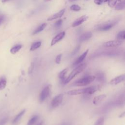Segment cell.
I'll list each match as a JSON object with an SVG mask.
<instances>
[{"label":"cell","mask_w":125,"mask_h":125,"mask_svg":"<svg viewBox=\"0 0 125 125\" xmlns=\"http://www.w3.org/2000/svg\"><path fill=\"white\" fill-rule=\"evenodd\" d=\"M101 88V85H94L84 88H81L78 89H73L68 91L67 94L68 95H77L82 94H92L96 91Z\"/></svg>","instance_id":"cell-1"},{"label":"cell","mask_w":125,"mask_h":125,"mask_svg":"<svg viewBox=\"0 0 125 125\" xmlns=\"http://www.w3.org/2000/svg\"><path fill=\"white\" fill-rule=\"evenodd\" d=\"M86 67V63H81L77 65V66L69 74L67 78L64 80V83L66 84L68 83L71 80H72L74 77H75L77 75L80 74L81 72H82Z\"/></svg>","instance_id":"cell-2"},{"label":"cell","mask_w":125,"mask_h":125,"mask_svg":"<svg viewBox=\"0 0 125 125\" xmlns=\"http://www.w3.org/2000/svg\"><path fill=\"white\" fill-rule=\"evenodd\" d=\"M96 79L95 76H88L79 79L73 83V85L75 86H86L93 82Z\"/></svg>","instance_id":"cell-3"},{"label":"cell","mask_w":125,"mask_h":125,"mask_svg":"<svg viewBox=\"0 0 125 125\" xmlns=\"http://www.w3.org/2000/svg\"><path fill=\"white\" fill-rule=\"evenodd\" d=\"M63 98V94H59L53 98L50 103V108L54 109L58 107L62 102Z\"/></svg>","instance_id":"cell-4"},{"label":"cell","mask_w":125,"mask_h":125,"mask_svg":"<svg viewBox=\"0 0 125 125\" xmlns=\"http://www.w3.org/2000/svg\"><path fill=\"white\" fill-rule=\"evenodd\" d=\"M117 21L114 20L112 21H110L109 22H106L105 23L102 24L100 25L97 27V30L100 31H107L111 28L113 26H114L116 24H117Z\"/></svg>","instance_id":"cell-5"},{"label":"cell","mask_w":125,"mask_h":125,"mask_svg":"<svg viewBox=\"0 0 125 125\" xmlns=\"http://www.w3.org/2000/svg\"><path fill=\"white\" fill-rule=\"evenodd\" d=\"M50 85H47L45 86L41 91L39 95V101L41 103L44 102L45 99L49 96L50 94Z\"/></svg>","instance_id":"cell-6"},{"label":"cell","mask_w":125,"mask_h":125,"mask_svg":"<svg viewBox=\"0 0 125 125\" xmlns=\"http://www.w3.org/2000/svg\"><path fill=\"white\" fill-rule=\"evenodd\" d=\"M123 43L122 41L119 40H115L113 41H109L105 42L103 44V46L106 47H115L120 46Z\"/></svg>","instance_id":"cell-7"},{"label":"cell","mask_w":125,"mask_h":125,"mask_svg":"<svg viewBox=\"0 0 125 125\" xmlns=\"http://www.w3.org/2000/svg\"><path fill=\"white\" fill-rule=\"evenodd\" d=\"M65 32L64 31L62 32L59 34H58L56 36H55L53 39H52L51 42V46H53L56 44L58 42L62 40L65 36Z\"/></svg>","instance_id":"cell-8"},{"label":"cell","mask_w":125,"mask_h":125,"mask_svg":"<svg viewBox=\"0 0 125 125\" xmlns=\"http://www.w3.org/2000/svg\"><path fill=\"white\" fill-rule=\"evenodd\" d=\"M125 74L121 75L120 76H118L113 79H112L110 82V84L111 85H117L119 84V83L123 82L125 80Z\"/></svg>","instance_id":"cell-9"},{"label":"cell","mask_w":125,"mask_h":125,"mask_svg":"<svg viewBox=\"0 0 125 125\" xmlns=\"http://www.w3.org/2000/svg\"><path fill=\"white\" fill-rule=\"evenodd\" d=\"M88 18V17L87 16H83L77 20H76L72 24V26L74 27L78 26L81 24H82L83 22L85 21Z\"/></svg>","instance_id":"cell-10"},{"label":"cell","mask_w":125,"mask_h":125,"mask_svg":"<svg viewBox=\"0 0 125 125\" xmlns=\"http://www.w3.org/2000/svg\"><path fill=\"white\" fill-rule=\"evenodd\" d=\"M89 51V49H87V50H86L75 61V62L73 63V65H78L80 64H81L82 62L84 60V59L85 58V57H86Z\"/></svg>","instance_id":"cell-11"},{"label":"cell","mask_w":125,"mask_h":125,"mask_svg":"<svg viewBox=\"0 0 125 125\" xmlns=\"http://www.w3.org/2000/svg\"><path fill=\"white\" fill-rule=\"evenodd\" d=\"M65 11V9L63 8L62 9L61 11H60L59 12H58L56 14H55L51 16H50L48 19H47V21H52L53 20H55L56 19H58L60 18L61 17H62L63 14H64V12Z\"/></svg>","instance_id":"cell-12"},{"label":"cell","mask_w":125,"mask_h":125,"mask_svg":"<svg viewBox=\"0 0 125 125\" xmlns=\"http://www.w3.org/2000/svg\"><path fill=\"white\" fill-rule=\"evenodd\" d=\"M106 97V96L105 94H102L95 97L93 100V104L95 105H97L100 104L102 101H103L105 99Z\"/></svg>","instance_id":"cell-13"},{"label":"cell","mask_w":125,"mask_h":125,"mask_svg":"<svg viewBox=\"0 0 125 125\" xmlns=\"http://www.w3.org/2000/svg\"><path fill=\"white\" fill-rule=\"evenodd\" d=\"M92 36V34L91 32H86L83 33V34H82V35H81V36L79 39V41L80 42H83L85 41L88 40V39L91 38Z\"/></svg>","instance_id":"cell-14"},{"label":"cell","mask_w":125,"mask_h":125,"mask_svg":"<svg viewBox=\"0 0 125 125\" xmlns=\"http://www.w3.org/2000/svg\"><path fill=\"white\" fill-rule=\"evenodd\" d=\"M26 111L25 109H23L22 111H21L17 115V116L15 117V118L14 119L12 122V124L13 125H16L21 120V118L23 116V115L24 114L25 112Z\"/></svg>","instance_id":"cell-15"},{"label":"cell","mask_w":125,"mask_h":125,"mask_svg":"<svg viewBox=\"0 0 125 125\" xmlns=\"http://www.w3.org/2000/svg\"><path fill=\"white\" fill-rule=\"evenodd\" d=\"M47 25V24L45 23H43L42 24H41L40 26H39L33 32L32 34L33 35H35V34H37L39 33H40V32H41L45 28V27Z\"/></svg>","instance_id":"cell-16"},{"label":"cell","mask_w":125,"mask_h":125,"mask_svg":"<svg viewBox=\"0 0 125 125\" xmlns=\"http://www.w3.org/2000/svg\"><path fill=\"white\" fill-rule=\"evenodd\" d=\"M125 6V2L124 0H121L118 2L114 6L115 9L116 10H121L124 9Z\"/></svg>","instance_id":"cell-17"},{"label":"cell","mask_w":125,"mask_h":125,"mask_svg":"<svg viewBox=\"0 0 125 125\" xmlns=\"http://www.w3.org/2000/svg\"><path fill=\"white\" fill-rule=\"evenodd\" d=\"M22 47V45L21 44H17L13 47H12L10 49V52L12 54H16L17 52H18Z\"/></svg>","instance_id":"cell-18"},{"label":"cell","mask_w":125,"mask_h":125,"mask_svg":"<svg viewBox=\"0 0 125 125\" xmlns=\"http://www.w3.org/2000/svg\"><path fill=\"white\" fill-rule=\"evenodd\" d=\"M41 45V42L38 41L33 43L30 48V51H34L38 48H39Z\"/></svg>","instance_id":"cell-19"},{"label":"cell","mask_w":125,"mask_h":125,"mask_svg":"<svg viewBox=\"0 0 125 125\" xmlns=\"http://www.w3.org/2000/svg\"><path fill=\"white\" fill-rule=\"evenodd\" d=\"M6 85V79L4 77L0 78V90L3 89Z\"/></svg>","instance_id":"cell-20"},{"label":"cell","mask_w":125,"mask_h":125,"mask_svg":"<svg viewBox=\"0 0 125 125\" xmlns=\"http://www.w3.org/2000/svg\"><path fill=\"white\" fill-rule=\"evenodd\" d=\"M116 38L117 39V40H124L125 39V30H122L120 32H119L118 33V34H117Z\"/></svg>","instance_id":"cell-21"},{"label":"cell","mask_w":125,"mask_h":125,"mask_svg":"<svg viewBox=\"0 0 125 125\" xmlns=\"http://www.w3.org/2000/svg\"><path fill=\"white\" fill-rule=\"evenodd\" d=\"M39 117L38 116H34L28 122L27 125H33L38 120Z\"/></svg>","instance_id":"cell-22"},{"label":"cell","mask_w":125,"mask_h":125,"mask_svg":"<svg viewBox=\"0 0 125 125\" xmlns=\"http://www.w3.org/2000/svg\"><path fill=\"white\" fill-rule=\"evenodd\" d=\"M67 69L65 68V69L62 70L61 71H60V73H59V75H58L59 78L61 80H62V79L63 80L65 77V74L67 72Z\"/></svg>","instance_id":"cell-23"},{"label":"cell","mask_w":125,"mask_h":125,"mask_svg":"<svg viewBox=\"0 0 125 125\" xmlns=\"http://www.w3.org/2000/svg\"><path fill=\"white\" fill-rule=\"evenodd\" d=\"M121 0H108L107 1L108 5L110 7H114L116 4Z\"/></svg>","instance_id":"cell-24"},{"label":"cell","mask_w":125,"mask_h":125,"mask_svg":"<svg viewBox=\"0 0 125 125\" xmlns=\"http://www.w3.org/2000/svg\"><path fill=\"white\" fill-rule=\"evenodd\" d=\"M70 9L73 11H76V12H78V11H79L81 8V7L78 5H77V4H73L70 7Z\"/></svg>","instance_id":"cell-25"},{"label":"cell","mask_w":125,"mask_h":125,"mask_svg":"<svg viewBox=\"0 0 125 125\" xmlns=\"http://www.w3.org/2000/svg\"><path fill=\"white\" fill-rule=\"evenodd\" d=\"M104 119L103 117H101L99 118L95 122L94 125H104Z\"/></svg>","instance_id":"cell-26"},{"label":"cell","mask_w":125,"mask_h":125,"mask_svg":"<svg viewBox=\"0 0 125 125\" xmlns=\"http://www.w3.org/2000/svg\"><path fill=\"white\" fill-rule=\"evenodd\" d=\"M62 20H58L54 24V26L56 28H59L60 27H61V26L62 25Z\"/></svg>","instance_id":"cell-27"},{"label":"cell","mask_w":125,"mask_h":125,"mask_svg":"<svg viewBox=\"0 0 125 125\" xmlns=\"http://www.w3.org/2000/svg\"><path fill=\"white\" fill-rule=\"evenodd\" d=\"M61 58H62V54H59L57 56L55 59V62L57 64L60 63L61 61Z\"/></svg>","instance_id":"cell-28"},{"label":"cell","mask_w":125,"mask_h":125,"mask_svg":"<svg viewBox=\"0 0 125 125\" xmlns=\"http://www.w3.org/2000/svg\"><path fill=\"white\" fill-rule=\"evenodd\" d=\"M34 68V63L33 62H32L28 68V74H31L33 72Z\"/></svg>","instance_id":"cell-29"},{"label":"cell","mask_w":125,"mask_h":125,"mask_svg":"<svg viewBox=\"0 0 125 125\" xmlns=\"http://www.w3.org/2000/svg\"><path fill=\"white\" fill-rule=\"evenodd\" d=\"M8 121V118H4L0 121V125H4L7 123Z\"/></svg>","instance_id":"cell-30"},{"label":"cell","mask_w":125,"mask_h":125,"mask_svg":"<svg viewBox=\"0 0 125 125\" xmlns=\"http://www.w3.org/2000/svg\"><path fill=\"white\" fill-rule=\"evenodd\" d=\"M80 45H79V46H77L75 49H74V51L72 52V55H75V54H76L78 51H79V49H80Z\"/></svg>","instance_id":"cell-31"},{"label":"cell","mask_w":125,"mask_h":125,"mask_svg":"<svg viewBox=\"0 0 125 125\" xmlns=\"http://www.w3.org/2000/svg\"><path fill=\"white\" fill-rule=\"evenodd\" d=\"M94 2L97 5H101L104 1V0H94Z\"/></svg>","instance_id":"cell-32"},{"label":"cell","mask_w":125,"mask_h":125,"mask_svg":"<svg viewBox=\"0 0 125 125\" xmlns=\"http://www.w3.org/2000/svg\"><path fill=\"white\" fill-rule=\"evenodd\" d=\"M124 116H125V112H124L123 113H121V114L120 115L119 117V118H122V117H124Z\"/></svg>","instance_id":"cell-33"},{"label":"cell","mask_w":125,"mask_h":125,"mask_svg":"<svg viewBox=\"0 0 125 125\" xmlns=\"http://www.w3.org/2000/svg\"><path fill=\"white\" fill-rule=\"evenodd\" d=\"M3 19H4V18H3V16H1V17H0V24L1 23V22H2V21H3Z\"/></svg>","instance_id":"cell-34"},{"label":"cell","mask_w":125,"mask_h":125,"mask_svg":"<svg viewBox=\"0 0 125 125\" xmlns=\"http://www.w3.org/2000/svg\"><path fill=\"white\" fill-rule=\"evenodd\" d=\"M43 121H42V122H40L39 123H38L37 125H42V124H43Z\"/></svg>","instance_id":"cell-35"},{"label":"cell","mask_w":125,"mask_h":125,"mask_svg":"<svg viewBox=\"0 0 125 125\" xmlns=\"http://www.w3.org/2000/svg\"><path fill=\"white\" fill-rule=\"evenodd\" d=\"M9 0H1V2L2 3H5V2H7V1H8Z\"/></svg>","instance_id":"cell-36"},{"label":"cell","mask_w":125,"mask_h":125,"mask_svg":"<svg viewBox=\"0 0 125 125\" xmlns=\"http://www.w3.org/2000/svg\"><path fill=\"white\" fill-rule=\"evenodd\" d=\"M75 0H68V1H70V2H73V1H74Z\"/></svg>","instance_id":"cell-37"},{"label":"cell","mask_w":125,"mask_h":125,"mask_svg":"<svg viewBox=\"0 0 125 125\" xmlns=\"http://www.w3.org/2000/svg\"><path fill=\"white\" fill-rule=\"evenodd\" d=\"M50 0H44V1H45V2L49 1H50Z\"/></svg>","instance_id":"cell-38"},{"label":"cell","mask_w":125,"mask_h":125,"mask_svg":"<svg viewBox=\"0 0 125 125\" xmlns=\"http://www.w3.org/2000/svg\"><path fill=\"white\" fill-rule=\"evenodd\" d=\"M108 0H104V2H107Z\"/></svg>","instance_id":"cell-39"},{"label":"cell","mask_w":125,"mask_h":125,"mask_svg":"<svg viewBox=\"0 0 125 125\" xmlns=\"http://www.w3.org/2000/svg\"></svg>","instance_id":"cell-40"}]
</instances>
